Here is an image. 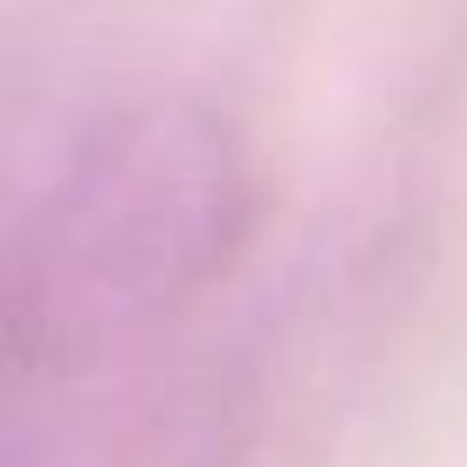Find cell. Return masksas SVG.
Returning a JSON list of instances; mask_svg holds the SVG:
<instances>
[{
    "label": "cell",
    "mask_w": 467,
    "mask_h": 467,
    "mask_svg": "<svg viewBox=\"0 0 467 467\" xmlns=\"http://www.w3.org/2000/svg\"><path fill=\"white\" fill-rule=\"evenodd\" d=\"M254 172L213 117L131 110L69 151L15 234V371L83 358L103 337L200 296L248 241Z\"/></svg>",
    "instance_id": "obj_1"
}]
</instances>
